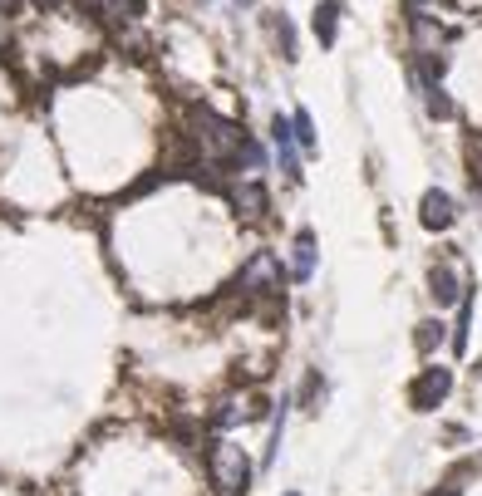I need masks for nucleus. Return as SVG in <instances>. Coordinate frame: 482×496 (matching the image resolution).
<instances>
[{
    "instance_id": "1",
    "label": "nucleus",
    "mask_w": 482,
    "mask_h": 496,
    "mask_svg": "<svg viewBox=\"0 0 482 496\" xmlns=\"http://www.w3.org/2000/svg\"><path fill=\"white\" fill-rule=\"evenodd\" d=\"M202 477H207V496H246L251 482H256V467H251L246 447H237L232 438H222V442L207 447Z\"/></svg>"
},
{
    "instance_id": "2",
    "label": "nucleus",
    "mask_w": 482,
    "mask_h": 496,
    "mask_svg": "<svg viewBox=\"0 0 482 496\" xmlns=\"http://www.w3.org/2000/svg\"><path fill=\"white\" fill-rule=\"evenodd\" d=\"M448 394H453V368L424 364L414 374V384H408V408H414V413H438V408L448 403Z\"/></svg>"
},
{
    "instance_id": "3",
    "label": "nucleus",
    "mask_w": 482,
    "mask_h": 496,
    "mask_svg": "<svg viewBox=\"0 0 482 496\" xmlns=\"http://www.w3.org/2000/svg\"><path fill=\"white\" fill-rule=\"evenodd\" d=\"M281 280H286V270H281V261L271 256V251H256V256L241 261V270H237L241 295H281Z\"/></svg>"
},
{
    "instance_id": "4",
    "label": "nucleus",
    "mask_w": 482,
    "mask_h": 496,
    "mask_svg": "<svg viewBox=\"0 0 482 496\" xmlns=\"http://www.w3.org/2000/svg\"><path fill=\"white\" fill-rule=\"evenodd\" d=\"M418 221H424L428 231H453L458 226V202L448 192H438V187H428L424 202H418Z\"/></svg>"
},
{
    "instance_id": "5",
    "label": "nucleus",
    "mask_w": 482,
    "mask_h": 496,
    "mask_svg": "<svg viewBox=\"0 0 482 496\" xmlns=\"http://www.w3.org/2000/svg\"><path fill=\"white\" fill-rule=\"evenodd\" d=\"M463 276H458L453 266H448V261H433V266H428V295H433L438 305H458L463 300Z\"/></svg>"
},
{
    "instance_id": "6",
    "label": "nucleus",
    "mask_w": 482,
    "mask_h": 496,
    "mask_svg": "<svg viewBox=\"0 0 482 496\" xmlns=\"http://www.w3.org/2000/svg\"><path fill=\"white\" fill-rule=\"evenodd\" d=\"M271 147H276V157H281V173L286 177H300V147L296 138H290V119H271Z\"/></svg>"
},
{
    "instance_id": "7",
    "label": "nucleus",
    "mask_w": 482,
    "mask_h": 496,
    "mask_svg": "<svg viewBox=\"0 0 482 496\" xmlns=\"http://www.w3.org/2000/svg\"><path fill=\"white\" fill-rule=\"evenodd\" d=\"M316 276V231H296V246H290V280L310 285Z\"/></svg>"
},
{
    "instance_id": "8",
    "label": "nucleus",
    "mask_w": 482,
    "mask_h": 496,
    "mask_svg": "<svg viewBox=\"0 0 482 496\" xmlns=\"http://www.w3.org/2000/svg\"><path fill=\"white\" fill-rule=\"evenodd\" d=\"M286 423H290V398H281L276 413H271V438H266V447H261V467H256V472H271V467H276L281 442H286Z\"/></svg>"
},
{
    "instance_id": "9",
    "label": "nucleus",
    "mask_w": 482,
    "mask_h": 496,
    "mask_svg": "<svg viewBox=\"0 0 482 496\" xmlns=\"http://www.w3.org/2000/svg\"><path fill=\"white\" fill-rule=\"evenodd\" d=\"M232 202H237V212L246 221H261V217H266V207H271V197H266V187H261V177H246V182L232 192Z\"/></svg>"
},
{
    "instance_id": "10",
    "label": "nucleus",
    "mask_w": 482,
    "mask_h": 496,
    "mask_svg": "<svg viewBox=\"0 0 482 496\" xmlns=\"http://www.w3.org/2000/svg\"><path fill=\"white\" fill-rule=\"evenodd\" d=\"M310 30H316V40L325 49L335 45V35H340V0H320L316 5V20H310Z\"/></svg>"
},
{
    "instance_id": "11",
    "label": "nucleus",
    "mask_w": 482,
    "mask_h": 496,
    "mask_svg": "<svg viewBox=\"0 0 482 496\" xmlns=\"http://www.w3.org/2000/svg\"><path fill=\"white\" fill-rule=\"evenodd\" d=\"M448 344V330H443V320H418V330H414V350L424 354V359H433L438 350Z\"/></svg>"
},
{
    "instance_id": "12",
    "label": "nucleus",
    "mask_w": 482,
    "mask_h": 496,
    "mask_svg": "<svg viewBox=\"0 0 482 496\" xmlns=\"http://www.w3.org/2000/svg\"><path fill=\"white\" fill-rule=\"evenodd\" d=\"M320 403H325V378H320V368H306V378H300V394H296V408L320 413Z\"/></svg>"
},
{
    "instance_id": "13",
    "label": "nucleus",
    "mask_w": 482,
    "mask_h": 496,
    "mask_svg": "<svg viewBox=\"0 0 482 496\" xmlns=\"http://www.w3.org/2000/svg\"><path fill=\"white\" fill-rule=\"evenodd\" d=\"M468 330H473V285L463 290V300H458V324H453V354H468Z\"/></svg>"
},
{
    "instance_id": "14",
    "label": "nucleus",
    "mask_w": 482,
    "mask_h": 496,
    "mask_svg": "<svg viewBox=\"0 0 482 496\" xmlns=\"http://www.w3.org/2000/svg\"><path fill=\"white\" fill-rule=\"evenodd\" d=\"M290 138H296L300 153H316V147H320L316 123H310V113H306V109H296V113H290Z\"/></svg>"
},
{
    "instance_id": "15",
    "label": "nucleus",
    "mask_w": 482,
    "mask_h": 496,
    "mask_svg": "<svg viewBox=\"0 0 482 496\" xmlns=\"http://www.w3.org/2000/svg\"><path fill=\"white\" fill-rule=\"evenodd\" d=\"M424 109H428V119H453V99L443 93V84H424Z\"/></svg>"
},
{
    "instance_id": "16",
    "label": "nucleus",
    "mask_w": 482,
    "mask_h": 496,
    "mask_svg": "<svg viewBox=\"0 0 482 496\" xmlns=\"http://www.w3.org/2000/svg\"><path fill=\"white\" fill-rule=\"evenodd\" d=\"M428 496H468V482H458V477H438V487L428 492Z\"/></svg>"
},
{
    "instance_id": "17",
    "label": "nucleus",
    "mask_w": 482,
    "mask_h": 496,
    "mask_svg": "<svg viewBox=\"0 0 482 496\" xmlns=\"http://www.w3.org/2000/svg\"><path fill=\"white\" fill-rule=\"evenodd\" d=\"M276 40H281V55H286V59H296V30H290L286 20L276 25Z\"/></svg>"
},
{
    "instance_id": "18",
    "label": "nucleus",
    "mask_w": 482,
    "mask_h": 496,
    "mask_svg": "<svg viewBox=\"0 0 482 496\" xmlns=\"http://www.w3.org/2000/svg\"><path fill=\"white\" fill-rule=\"evenodd\" d=\"M35 5H45V10H49V5H59V0H35Z\"/></svg>"
},
{
    "instance_id": "19",
    "label": "nucleus",
    "mask_w": 482,
    "mask_h": 496,
    "mask_svg": "<svg viewBox=\"0 0 482 496\" xmlns=\"http://www.w3.org/2000/svg\"><path fill=\"white\" fill-rule=\"evenodd\" d=\"M281 496H306V492H296V487H290V492H281Z\"/></svg>"
},
{
    "instance_id": "20",
    "label": "nucleus",
    "mask_w": 482,
    "mask_h": 496,
    "mask_svg": "<svg viewBox=\"0 0 482 496\" xmlns=\"http://www.w3.org/2000/svg\"><path fill=\"white\" fill-rule=\"evenodd\" d=\"M473 374H478V378H482V359H478V368H473Z\"/></svg>"
},
{
    "instance_id": "21",
    "label": "nucleus",
    "mask_w": 482,
    "mask_h": 496,
    "mask_svg": "<svg viewBox=\"0 0 482 496\" xmlns=\"http://www.w3.org/2000/svg\"><path fill=\"white\" fill-rule=\"evenodd\" d=\"M237 5H251V0H237Z\"/></svg>"
}]
</instances>
